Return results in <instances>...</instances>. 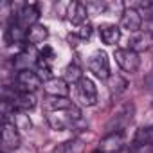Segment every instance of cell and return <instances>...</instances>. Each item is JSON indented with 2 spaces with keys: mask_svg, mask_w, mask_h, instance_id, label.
Instances as JSON below:
<instances>
[{
  "mask_svg": "<svg viewBox=\"0 0 153 153\" xmlns=\"http://www.w3.org/2000/svg\"><path fill=\"white\" fill-rule=\"evenodd\" d=\"M142 85H144V88H146L148 92H151V94H153V72H149V74H146V76H144Z\"/></svg>",
  "mask_w": 153,
  "mask_h": 153,
  "instance_id": "484cf974",
  "label": "cell"
},
{
  "mask_svg": "<svg viewBox=\"0 0 153 153\" xmlns=\"http://www.w3.org/2000/svg\"><path fill=\"white\" fill-rule=\"evenodd\" d=\"M108 87L114 94H123L128 88V81L124 78H121V76H110V85Z\"/></svg>",
  "mask_w": 153,
  "mask_h": 153,
  "instance_id": "7402d4cb",
  "label": "cell"
},
{
  "mask_svg": "<svg viewBox=\"0 0 153 153\" xmlns=\"http://www.w3.org/2000/svg\"><path fill=\"white\" fill-rule=\"evenodd\" d=\"M76 34H78L81 40H88V38L92 36V25H90L88 22L78 25V29H76Z\"/></svg>",
  "mask_w": 153,
  "mask_h": 153,
  "instance_id": "d4e9b609",
  "label": "cell"
},
{
  "mask_svg": "<svg viewBox=\"0 0 153 153\" xmlns=\"http://www.w3.org/2000/svg\"><path fill=\"white\" fill-rule=\"evenodd\" d=\"M130 49L135 52H146L153 49V33L149 31H140L135 36L130 38Z\"/></svg>",
  "mask_w": 153,
  "mask_h": 153,
  "instance_id": "30bf717a",
  "label": "cell"
},
{
  "mask_svg": "<svg viewBox=\"0 0 153 153\" xmlns=\"http://www.w3.org/2000/svg\"><path fill=\"white\" fill-rule=\"evenodd\" d=\"M140 25H142V16L135 7H126L121 15V29L128 31V33H140Z\"/></svg>",
  "mask_w": 153,
  "mask_h": 153,
  "instance_id": "52a82bcc",
  "label": "cell"
},
{
  "mask_svg": "<svg viewBox=\"0 0 153 153\" xmlns=\"http://www.w3.org/2000/svg\"><path fill=\"white\" fill-rule=\"evenodd\" d=\"M87 4H81V2H70L68 7H67V18L76 24V25H81L87 22Z\"/></svg>",
  "mask_w": 153,
  "mask_h": 153,
  "instance_id": "4fadbf2b",
  "label": "cell"
},
{
  "mask_svg": "<svg viewBox=\"0 0 153 153\" xmlns=\"http://www.w3.org/2000/svg\"><path fill=\"white\" fill-rule=\"evenodd\" d=\"M92 153H103V149L99 148V149H96V151H92Z\"/></svg>",
  "mask_w": 153,
  "mask_h": 153,
  "instance_id": "4316f807",
  "label": "cell"
},
{
  "mask_svg": "<svg viewBox=\"0 0 153 153\" xmlns=\"http://www.w3.org/2000/svg\"><path fill=\"white\" fill-rule=\"evenodd\" d=\"M106 4L105 2H88L87 4V11H88V15H101V13H105L106 11Z\"/></svg>",
  "mask_w": 153,
  "mask_h": 153,
  "instance_id": "cb8c5ba5",
  "label": "cell"
},
{
  "mask_svg": "<svg viewBox=\"0 0 153 153\" xmlns=\"http://www.w3.org/2000/svg\"><path fill=\"white\" fill-rule=\"evenodd\" d=\"M2 144L7 149H16L20 146V133H18V126L15 123L2 124Z\"/></svg>",
  "mask_w": 153,
  "mask_h": 153,
  "instance_id": "9c48e42d",
  "label": "cell"
},
{
  "mask_svg": "<svg viewBox=\"0 0 153 153\" xmlns=\"http://www.w3.org/2000/svg\"><path fill=\"white\" fill-rule=\"evenodd\" d=\"M81 121V112L72 106L68 110H63V112H49L47 114V123L52 130L56 131H63V130H70L74 128Z\"/></svg>",
  "mask_w": 153,
  "mask_h": 153,
  "instance_id": "6da1fadb",
  "label": "cell"
},
{
  "mask_svg": "<svg viewBox=\"0 0 153 153\" xmlns=\"http://www.w3.org/2000/svg\"><path fill=\"white\" fill-rule=\"evenodd\" d=\"M47 38H49V29L45 25H42V24H36L31 29H27L25 42L31 43V45H38V43H43Z\"/></svg>",
  "mask_w": 153,
  "mask_h": 153,
  "instance_id": "9a60e30c",
  "label": "cell"
},
{
  "mask_svg": "<svg viewBox=\"0 0 153 153\" xmlns=\"http://www.w3.org/2000/svg\"><path fill=\"white\" fill-rule=\"evenodd\" d=\"M72 101H68L67 97H49L45 101V110L47 114L49 112H63V110H68L72 108Z\"/></svg>",
  "mask_w": 153,
  "mask_h": 153,
  "instance_id": "e0dca14e",
  "label": "cell"
},
{
  "mask_svg": "<svg viewBox=\"0 0 153 153\" xmlns=\"http://www.w3.org/2000/svg\"><path fill=\"white\" fill-rule=\"evenodd\" d=\"M25 36H27V31L24 27H20L18 24H11L6 31V42L7 43H20L25 40Z\"/></svg>",
  "mask_w": 153,
  "mask_h": 153,
  "instance_id": "ac0fdd59",
  "label": "cell"
},
{
  "mask_svg": "<svg viewBox=\"0 0 153 153\" xmlns=\"http://www.w3.org/2000/svg\"><path fill=\"white\" fill-rule=\"evenodd\" d=\"M88 68H90V72L96 76L97 79H101V81L110 79V61H108V54L105 51H96L88 58Z\"/></svg>",
  "mask_w": 153,
  "mask_h": 153,
  "instance_id": "3957f363",
  "label": "cell"
},
{
  "mask_svg": "<svg viewBox=\"0 0 153 153\" xmlns=\"http://www.w3.org/2000/svg\"><path fill=\"white\" fill-rule=\"evenodd\" d=\"M63 79L67 83H74V85H78L81 79H83V74H81V68L76 65V63H70L65 67L63 70Z\"/></svg>",
  "mask_w": 153,
  "mask_h": 153,
  "instance_id": "d6986e66",
  "label": "cell"
},
{
  "mask_svg": "<svg viewBox=\"0 0 153 153\" xmlns=\"http://www.w3.org/2000/svg\"><path fill=\"white\" fill-rule=\"evenodd\" d=\"M42 85V78L40 74L29 68H22L16 74V90L18 92H27V94H34Z\"/></svg>",
  "mask_w": 153,
  "mask_h": 153,
  "instance_id": "7a4b0ae2",
  "label": "cell"
},
{
  "mask_svg": "<svg viewBox=\"0 0 153 153\" xmlns=\"http://www.w3.org/2000/svg\"><path fill=\"white\" fill-rule=\"evenodd\" d=\"M13 106L16 112H29L36 106V97L34 94H27V92H15L13 94V99H11Z\"/></svg>",
  "mask_w": 153,
  "mask_h": 153,
  "instance_id": "7c38bea8",
  "label": "cell"
},
{
  "mask_svg": "<svg viewBox=\"0 0 153 153\" xmlns=\"http://www.w3.org/2000/svg\"><path fill=\"white\" fill-rule=\"evenodd\" d=\"M124 144V137L123 133H108L103 142H101V149L103 151H119Z\"/></svg>",
  "mask_w": 153,
  "mask_h": 153,
  "instance_id": "2e32d148",
  "label": "cell"
},
{
  "mask_svg": "<svg viewBox=\"0 0 153 153\" xmlns=\"http://www.w3.org/2000/svg\"><path fill=\"white\" fill-rule=\"evenodd\" d=\"M99 36L103 40V43L106 45H115L121 40V27L114 25V24H105L99 27Z\"/></svg>",
  "mask_w": 153,
  "mask_h": 153,
  "instance_id": "5bb4252c",
  "label": "cell"
},
{
  "mask_svg": "<svg viewBox=\"0 0 153 153\" xmlns=\"http://www.w3.org/2000/svg\"><path fill=\"white\" fill-rule=\"evenodd\" d=\"M133 112H135V106H133L131 103L121 106V110H119V112L110 119V123L106 124L108 133H123V130L131 123V119H133Z\"/></svg>",
  "mask_w": 153,
  "mask_h": 153,
  "instance_id": "277c9868",
  "label": "cell"
},
{
  "mask_svg": "<svg viewBox=\"0 0 153 153\" xmlns=\"http://www.w3.org/2000/svg\"><path fill=\"white\" fill-rule=\"evenodd\" d=\"M43 90L51 97H67L68 96V83L63 78H51L43 83Z\"/></svg>",
  "mask_w": 153,
  "mask_h": 153,
  "instance_id": "8fae6325",
  "label": "cell"
},
{
  "mask_svg": "<svg viewBox=\"0 0 153 153\" xmlns=\"http://www.w3.org/2000/svg\"><path fill=\"white\" fill-rule=\"evenodd\" d=\"M153 139V128L151 126H146V128H139L135 137H133V148H139V146H146L149 144Z\"/></svg>",
  "mask_w": 153,
  "mask_h": 153,
  "instance_id": "ffe728a7",
  "label": "cell"
},
{
  "mask_svg": "<svg viewBox=\"0 0 153 153\" xmlns=\"http://www.w3.org/2000/svg\"><path fill=\"white\" fill-rule=\"evenodd\" d=\"M76 97L83 106H94L97 103V88L92 79L83 78L78 85H76Z\"/></svg>",
  "mask_w": 153,
  "mask_h": 153,
  "instance_id": "5b68a950",
  "label": "cell"
},
{
  "mask_svg": "<svg viewBox=\"0 0 153 153\" xmlns=\"http://www.w3.org/2000/svg\"><path fill=\"white\" fill-rule=\"evenodd\" d=\"M79 149H81V144L78 140H67L56 146L52 153H79Z\"/></svg>",
  "mask_w": 153,
  "mask_h": 153,
  "instance_id": "44dd1931",
  "label": "cell"
},
{
  "mask_svg": "<svg viewBox=\"0 0 153 153\" xmlns=\"http://www.w3.org/2000/svg\"><path fill=\"white\" fill-rule=\"evenodd\" d=\"M38 18H40V11L34 4H25L16 13V24L24 29H31L33 25H36Z\"/></svg>",
  "mask_w": 153,
  "mask_h": 153,
  "instance_id": "ba28073f",
  "label": "cell"
},
{
  "mask_svg": "<svg viewBox=\"0 0 153 153\" xmlns=\"http://www.w3.org/2000/svg\"><path fill=\"white\" fill-rule=\"evenodd\" d=\"M114 58H115L117 65L126 72H135L139 68V65H140L139 54L135 51H131V49H117L114 52Z\"/></svg>",
  "mask_w": 153,
  "mask_h": 153,
  "instance_id": "8992f818",
  "label": "cell"
},
{
  "mask_svg": "<svg viewBox=\"0 0 153 153\" xmlns=\"http://www.w3.org/2000/svg\"><path fill=\"white\" fill-rule=\"evenodd\" d=\"M137 11L140 13V16L148 22H153V2L151 0H146V2H139Z\"/></svg>",
  "mask_w": 153,
  "mask_h": 153,
  "instance_id": "603a6c76",
  "label": "cell"
}]
</instances>
